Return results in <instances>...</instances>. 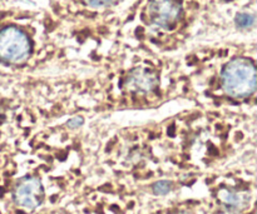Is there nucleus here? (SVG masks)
Wrapping results in <instances>:
<instances>
[{
  "label": "nucleus",
  "instance_id": "4",
  "mask_svg": "<svg viewBox=\"0 0 257 214\" xmlns=\"http://www.w3.org/2000/svg\"><path fill=\"white\" fill-rule=\"evenodd\" d=\"M151 22L162 29H171L182 15V7L177 0H151L148 5Z\"/></svg>",
  "mask_w": 257,
  "mask_h": 214
},
{
  "label": "nucleus",
  "instance_id": "7",
  "mask_svg": "<svg viewBox=\"0 0 257 214\" xmlns=\"http://www.w3.org/2000/svg\"><path fill=\"white\" fill-rule=\"evenodd\" d=\"M236 27L240 29H251L255 25V15L250 13H240L236 15Z\"/></svg>",
  "mask_w": 257,
  "mask_h": 214
},
{
  "label": "nucleus",
  "instance_id": "5",
  "mask_svg": "<svg viewBox=\"0 0 257 214\" xmlns=\"http://www.w3.org/2000/svg\"><path fill=\"white\" fill-rule=\"evenodd\" d=\"M158 85V77L156 72L148 68H135L123 80L125 90L137 94H148Z\"/></svg>",
  "mask_w": 257,
  "mask_h": 214
},
{
  "label": "nucleus",
  "instance_id": "1",
  "mask_svg": "<svg viewBox=\"0 0 257 214\" xmlns=\"http://www.w3.org/2000/svg\"><path fill=\"white\" fill-rule=\"evenodd\" d=\"M222 89L231 98H247L257 85V72L253 62L247 58H235L223 67L221 74Z\"/></svg>",
  "mask_w": 257,
  "mask_h": 214
},
{
  "label": "nucleus",
  "instance_id": "2",
  "mask_svg": "<svg viewBox=\"0 0 257 214\" xmlns=\"http://www.w3.org/2000/svg\"><path fill=\"white\" fill-rule=\"evenodd\" d=\"M32 54V42L17 27L0 29V62L5 64H23Z\"/></svg>",
  "mask_w": 257,
  "mask_h": 214
},
{
  "label": "nucleus",
  "instance_id": "9",
  "mask_svg": "<svg viewBox=\"0 0 257 214\" xmlns=\"http://www.w3.org/2000/svg\"><path fill=\"white\" fill-rule=\"evenodd\" d=\"M90 8H103L109 5L113 0H83Z\"/></svg>",
  "mask_w": 257,
  "mask_h": 214
},
{
  "label": "nucleus",
  "instance_id": "3",
  "mask_svg": "<svg viewBox=\"0 0 257 214\" xmlns=\"http://www.w3.org/2000/svg\"><path fill=\"white\" fill-rule=\"evenodd\" d=\"M14 200L20 208L34 210L44 200V188L37 177H25L14 189Z\"/></svg>",
  "mask_w": 257,
  "mask_h": 214
},
{
  "label": "nucleus",
  "instance_id": "8",
  "mask_svg": "<svg viewBox=\"0 0 257 214\" xmlns=\"http://www.w3.org/2000/svg\"><path fill=\"white\" fill-rule=\"evenodd\" d=\"M172 187L171 180H160L153 184V193L157 195H166L172 190Z\"/></svg>",
  "mask_w": 257,
  "mask_h": 214
},
{
  "label": "nucleus",
  "instance_id": "10",
  "mask_svg": "<svg viewBox=\"0 0 257 214\" xmlns=\"http://www.w3.org/2000/svg\"><path fill=\"white\" fill-rule=\"evenodd\" d=\"M83 124V118L82 117H74L70 120H68V127L75 129V128H79Z\"/></svg>",
  "mask_w": 257,
  "mask_h": 214
},
{
  "label": "nucleus",
  "instance_id": "6",
  "mask_svg": "<svg viewBox=\"0 0 257 214\" xmlns=\"http://www.w3.org/2000/svg\"><path fill=\"white\" fill-rule=\"evenodd\" d=\"M220 199L222 202V204L225 205L227 209L236 210L238 208H241L242 205V198L238 193L233 192V190H222L220 193Z\"/></svg>",
  "mask_w": 257,
  "mask_h": 214
}]
</instances>
